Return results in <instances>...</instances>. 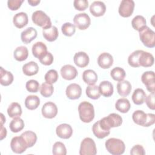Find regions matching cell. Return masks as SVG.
I'll return each instance as SVG.
<instances>
[{"mask_svg": "<svg viewBox=\"0 0 155 155\" xmlns=\"http://www.w3.org/2000/svg\"><path fill=\"white\" fill-rule=\"evenodd\" d=\"M98 87L101 94L105 97H110L113 93V85L110 81H102Z\"/></svg>", "mask_w": 155, "mask_h": 155, "instance_id": "7402d4cb", "label": "cell"}, {"mask_svg": "<svg viewBox=\"0 0 155 155\" xmlns=\"http://www.w3.org/2000/svg\"><path fill=\"white\" fill-rule=\"evenodd\" d=\"M56 134L62 139H69L73 134L71 127L67 124H62L59 125L56 129Z\"/></svg>", "mask_w": 155, "mask_h": 155, "instance_id": "9a60e30c", "label": "cell"}, {"mask_svg": "<svg viewBox=\"0 0 155 155\" xmlns=\"http://www.w3.org/2000/svg\"><path fill=\"white\" fill-rule=\"evenodd\" d=\"M113 63V56L108 53H101L97 58V64L102 68H109Z\"/></svg>", "mask_w": 155, "mask_h": 155, "instance_id": "2e32d148", "label": "cell"}, {"mask_svg": "<svg viewBox=\"0 0 155 155\" xmlns=\"http://www.w3.org/2000/svg\"><path fill=\"white\" fill-rule=\"evenodd\" d=\"M87 96L92 99H97L101 96V93L99 91V87L96 85H88L85 90Z\"/></svg>", "mask_w": 155, "mask_h": 155, "instance_id": "74e56055", "label": "cell"}, {"mask_svg": "<svg viewBox=\"0 0 155 155\" xmlns=\"http://www.w3.org/2000/svg\"><path fill=\"white\" fill-rule=\"evenodd\" d=\"M122 123V117L116 113H111L108 116L99 120L100 125L105 130H110L113 127H118L121 125Z\"/></svg>", "mask_w": 155, "mask_h": 155, "instance_id": "3957f363", "label": "cell"}, {"mask_svg": "<svg viewBox=\"0 0 155 155\" xmlns=\"http://www.w3.org/2000/svg\"><path fill=\"white\" fill-rule=\"evenodd\" d=\"M73 59L74 64L78 67L81 68H84L87 66L90 61L88 55L84 51H79L75 53Z\"/></svg>", "mask_w": 155, "mask_h": 155, "instance_id": "ffe728a7", "label": "cell"}, {"mask_svg": "<svg viewBox=\"0 0 155 155\" xmlns=\"http://www.w3.org/2000/svg\"><path fill=\"white\" fill-rule=\"evenodd\" d=\"M53 56L50 52H47L42 58L39 59L40 62L45 65H50L53 62Z\"/></svg>", "mask_w": 155, "mask_h": 155, "instance_id": "7dc6e473", "label": "cell"}, {"mask_svg": "<svg viewBox=\"0 0 155 155\" xmlns=\"http://www.w3.org/2000/svg\"><path fill=\"white\" fill-rule=\"evenodd\" d=\"M28 3L31 6H36L40 3V0H28Z\"/></svg>", "mask_w": 155, "mask_h": 155, "instance_id": "db71d44e", "label": "cell"}, {"mask_svg": "<svg viewBox=\"0 0 155 155\" xmlns=\"http://www.w3.org/2000/svg\"><path fill=\"white\" fill-rule=\"evenodd\" d=\"M7 114L12 118L20 117L22 114V108L20 104L18 102H12L7 108Z\"/></svg>", "mask_w": 155, "mask_h": 155, "instance_id": "d6a6232c", "label": "cell"}, {"mask_svg": "<svg viewBox=\"0 0 155 155\" xmlns=\"http://www.w3.org/2000/svg\"><path fill=\"white\" fill-rule=\"evenodd\" d=\"M23 2V0H8L7 6L11 10H16L20 8Z\"/></svg>", "mask_w": 155, "mask_h": 155, "instance_id": "c3c4849f", "label": "cell"}, {"mask_svg": "<svg viewBox=\"0 0 155 155\" xmlns=\"http://www.w3.org/2000/svg\"><path fill=\"white\" fill-rule=\"evenodd\" d=\"M13 75L10 71L4 70L2 67L0 68V83L2 85L8 86L13 81Z\"/></svg>", "mask_w": 155, "mask_h": 155, "instance_id": "484cf974", "label": "cell"}, {"mask_svg": "<svg viewBox=\"0 0 155 155\" xmlns=\"http://www.w3.org/2000/svg\"><path fill=\"white\" fill-rule=\"evenodd\" d=\"M28 56V51L26 47L19 46L14 51L13 56L16 61H25Z\"/></svg>", "mask_w": 155, "mask_h": 155, "instance_id": "1f68e13d", "label": "cell"}, {"mask_svg": "<svg viewBox=\"0 0 155 155\" xmlns=\"http://www.w3.org/2000/svg\"><path fill=\"white\" fill-rule=\"evenodd\" d=\"M117 90L119 95L122 96H128L131 90V85L128 81H119L117 84Z\"/></svg>", "mask_w": 155, "mask_h": 155, "instance_id": "d4e9b609", "label": "cell"}, {"mask_svg": "<svg viewBox=\"0 0 155 155\" xmlns=\"http://www.w3.org/2000/svg\"><path fill=\"white\" fill-rule=\"evenodd\" d=\"M53 91L54 88L52 84L47 82L42 83L40 87V93L41 95L45 97L51 96L53 93Z\"/></svg>", "mask_w": 155, "mask_h": 155, "instance_id": "ab89813d", "label": "cell"}, {"mask_svg": "<svg viewBox=\"0 0 155 155\" xmlns=\"http://www.w3.org/2000/svg\"><path fill=\"white\" fill-rule=\"evenodd\" d=\"M131 25L134 30L139 31L146 26V19L141 15H137L132 19Z\"/></svg>", "mask_w": 155, "mask_h": 155, "instance_id": "8d00e7d4", "label": "cell"}, {"mask_svg": "<svg viewBox=\"0 0 155 155\" xmlns=\"http://www.w3.org/2000/svg\"><path fill=\"white\" fill-rule=\"evenodd\" d=\"M62 33L67 36H71L76 31V27L70 22H65L61 27Z\"/></svg>", "mask_w": 155, "mask_h": 155, "instance_id": "b9f144b4", "label": "cell"}, {"mask_svg": "<svg viewBox=\"0 0 155 155\" xmlns=\"http://www.w3.org/2000/svg\"><path fill=\"white\" fill-rule=\"evenodd\" d=\"M31 19L35 24L41 27L43 29L48 28L51 26L50 17L42 10L34 12L31 16Z\"/></svg>", "mask_w": 155, "mask_h": 155, "instance_id": "5b68a950", "label": "cell"}, {"mask_svg": "<svg viewBox=\"0 0 155 155\" xmlns=\"http://www.w3.org/2000/svg\"><path fill=\"white\" fill-rule=\"evenodd\" d=\"M39 67L34 61H30L22 66V71L27 76H33L38 73Z\"/></svg>", "mask_w": 155, "mask_h": 155, "instance_id": "4316f807", "label": "cell"}, {"mask_svg": "<svg viewBox=\"0 0 155 155\" xmlns=\"http://www.w3.org/2000/svg\"><path fill=\"white\" fill-rule=\"evenodd\" d=\"M40 104V99L36 95H29L25 99V107L30 110L36 109Z\"/></svg>", "mask_w": 155, "mask_h": 155, "instance_id": "f546056e", "label": "cell"}, {"mask_svg": "<svg viewBox=\"0 0 155 155\" xmlns=\"http://www.w3.org/2000/svg\"><path fill=\"white\" fill-rule=\"evenodd\" d=\"M105 148L107 150L113 155H120L123 154L125 150L124 142L117 138H110L105 142Z\"/></svg>", "mask_w": 155, "mask_h": 155, "instance_id": "7a4b0ae2", "label": "cell"}, {"mask_svg": "<svg viewBox=\"0 0 155 155\" xmlns=\"http://www.w3.org/2000/svg\"><path fill=\"white\" fill-rule=\"evenodd\" d=\"M130 154L131 155H144L145 154V151L142 145H136L132 147Z\"/></svg>", "mask_w": 155, "mask_h": 155, "instance_id": "f907efd6", "label": "cell"}, {"mask_svg": "<svg viewBox=\"0 0 155 155\" xmlns=\"http://www.w3.org/2000/svg\"><path fill=\"white\" fill-rule=\"evenodd\" d=\"M110 75L114 81L119 82L124 80L126 74L125 70L122 68L117 67H114L111 70Z\"/></svg>", "mask_w": 155, "mask_h": 155, "instance_id": "f35d334b", "label": "cell"}, {"mask_svg": "<svg viewBox=\"0 0 155 155\" xmlns=\"http://www.w3.org/2000/svg\"><path fill=\"white\" fill-rule=\"evenodd\" d=\"M31 50L33 55L39 59L42 58L48 52L47 46L42 42L35 43L32 46Z\"/></svg>", "mask_w": 155, "mask_h": 155, "instance_id": "ac0fdd59", "label": "cell"}, {"mask_svg": "<svg viewBox=\"0 0 155 155\" xmlns=\"http://www.w3.org/2000/svg\"><path fill=\"white\" fill-rule=\"evenodd\" d=\"M65 93L67 97L70 99H77L81 96L82 88L79 85L76 83H73L67 86Z\"/></svg>", "mask_w": 155, "mask_h": 155, "instance_id": "7c38bea8", "label": "cell"}, {"mask_svg": "<svg viewBox=\"0 0 155 155\" xmlns=\"http://www.w3.org/2000/svg\"><path fill=\"white\" fill-rule=\"evenodd\" d=\"M59 76L56 70L51 69L48 70L45 74L44 79L46 82L49 84H54L58 79Z\"/></svg>", "mask_w": 155, "mask_h": 155, "instance_id": "ee69618b", "label": "cell"}, {"mask_svg": "<svg viewBox=\"0 0 155 155\" xmlns=\"http://www.w3.org/2000/svg\"><path fill=\"white\" fill-rule=\"evenodd\" d=\"M25 87L28 91L30 93H36L39 90V84L37 81L31 79L26 82Z\"/></svg>", "mask_w": 155, "mask_h": 155, "instance_id": "f6af8a7d", "label": "cell"}, {"mask_svg": "<svg viewBox=\"0 0 155 155\" xmlns=\"http://www.w3.org/2000/svg\"><path fill=\"white\" fill-rule=\"evenodd\" d=\"M132 118L135 124L145 127L147 120V114L142 110H136L133 113Z\"/></svg>", "mask_w": 155, "mask_h": 155, "instance_id": "f1b7e54d", "label": "cell"}, {"mask_svg": "<svg viewBox=\"0 0 155 155\" xmlns=\"http://www.w3.org/2000/svg\"><path fill=\"white\" fill-rule=\"evenodd\" d=\"M37 31L33 27H28L22 31L21 35V41L25 44H28L37 36Z\"/></svg>", "mask_w": 155, "mask_h": 155, "instance_id": "d6986e66", "label": "cell"}, {"mask_svg": "<svg viewBox=\"0 0 155 155\" xmlns=\"http://www.w3.org/2000/svg\"><path fill=\"white\" fill-rule=\"evenodd\" d=\"M134 2L133 0H122L119 7V15L124 18L130 16L134 10Z\"/></svg>", "mask_w": 155, "mask_h": 155, "instance_id": "ba28073f", "label": "cell"}, {"mask_svg": "<svg viewBox=\"0 0 155 155\" xmlns=\"http://www.w3.org/2000/svg\"><path fill=\"white\" fill-rule=\"evenodd\" d=\"M12 150L17 154H21L28 148L21 136H15L12 138L10 142Z\"/></svg>", "mask_w": 155, "mask_h": 155, "instance_id": "30bf717a", "label": "cell"}, {"mask_svg": "<svg viewBox=\"0 0 155 155\" xmlns=\"http://www.w3.org/2000/svg\"><path fill=\"white\" fill-rule=\"evenodd\" d=\"M141 81L146 86L147 89L150 92H154L155 89V76L153 71L144 72L141 76Z\"/></svg>", "mask_w": 155, "mask_h": 155, "instance_id": "9c48e42d", "label": "cell"}, {"mask_svg": "<svg viewBox=\"0 0 155 155\" xmlns=\"http://www.w3.org/2000/svg\"><path fill=\"white\" fill-rule=\"evenodd\" d=\"M5 122V118L4 116V114L2 113H1V124H4Z\"/></svg>", "mask_w": 155, "mask_h": 155, "instance_id": "11a10c76", "label": "cell"}, {"mask_svg": "<svg viewBox=\"0 0 155 155\" xmlns=\"http://www.w3.org/2000/svg\"><path fill=\"white\" fill-rule=\"evenodd\" d=\"M78 111L80 119L83 122L90 123L94 117L93 105L87 101H84L79 104L78 106Z\"/></svg>", "mask_w": 155, "mask_h": 155, "instance_id": "6da1fadb", "label": "cell"}, {"mask_svg": "<svg viewBox=\"0 0 155 155\" xmlns=\"http://www.w3.org/2000/svg\"><path fill=\"white\" fill-rule=\"evenodd\" d=\"M145 101L148 107L150 109L154 110L155 108V107H154V92H151L150 94H148L147 96H146Z\"/></svg>", "mask_w": 155, "mask_h": 155, "instance_id": "681fc988", "label": "cell"}, {"mask_svg": "<svg viewBox=\"0 0 155 155\" xmlns=\"http://www.w3.org/2000/svg\"><path fill=\"white\" fill-rule=\"evenodd\" d=\"M28 148L32 147L37 140V136L35 133L32 131H26L20 136Z\"/></svg>", "mask_w": 155, "mask_h": 155, "instance_id": "cb8c5ba5", "label": "cell"}, {"mask_svg": "<svg viewBox=\"0 0 155 155\" xmlns=\"http://www.w3.org/2000/svg\"><path fill=\"white\" fill-rule=\"evenodd\" d=\"M83 81L89 85H94L97 81L96 73L92 70H86L82 73Z\"/></svg>", "mask_w": 155, "mask_h": 155, "instance_id": "83f0119b", "label": "cell"}, {"mask_svg": "<svg viewBox=\"0 0 155 155\" xmlns=\"http://www.w3.org/2000/svg\"><path fill=\"white\" fill-rule=\"evenodd\" d=\"M139 38L145 46L153 48L155 46V33L148 26H145L139 31Z\"/></svg>", "mask_w": 155, "mask_h": 155, "instance_id": "277c9868", "label": "cell"}, {"mask_svg": "<svg viewBox=\"0 0 155 155\" xmlns=\"http://www.w3.org/2000/svg\"><path fill=\"white\" fill-rule=\"evenodd\" d=\"M42 116L48 119L54 118L58 113V108L56 104L52 102H47L42 107Z\"/></svg>", "mask_w": 155, "mask_h": 155, "instance_id": "8fae6325", "label": "cell"}, {"mask_svg": "<svg viewBox=\"0 0 155 155\" xmlns=\"http://www.w3.org/2000/svg\"><path fill=\"white\" fill-rule=\"evenodd\" d=\"M154 57L152 54L141 50L139 58V64L140 66L143 67H149L154 64Z\"/></svg>", "mask_w": 155, "mask_h": 155, "instance_id": "e0dca14e", "label": "cell"}, {"mask_svg": "<svg viewBox=\"0 0 155 155\" xmlns=\"http://www.w3.org/2000/svg\"><path fill=\"white\" fill-rule=\"evenodd\" d=\"M92 131L94 135L98 139H103L109 135L110 133V131L105 130L101 127L99 120L93 124Z\"/></svg>", "mask_w": 155, "mask_h": 155, "instance_id": "e575fe53", "label": "cell"}, {"mask_svg": "<svg viewBox=\"0 0 155 155\" xmlns=\"http://www.w3.org/2000/svg\"><path fill=\"white\" fill-rule=\"evenodd\" d=\"M52 153L54 155H65L67 154L65 146L61 142H56L53 146Z\"/></svg>", "mask_w": 155, "mask_h": 155, "instance_id": "7bdbcfd3", "label": "cell"}, {"mask_svg": "<svg viewBox=\"0 0 155 155\" xmlns=\"http://www.w3.org/2000/svg\"><path fill=\"white\" fill-rule=\"evenodd\" d=\"M155 122V115L153 113H148L147 114V120L145 124V127H147L150 125H152Z\"/></svg>", "mask_w": 155, "mask_h": 155, "instance_id": "816d5d0a", "label": "cell"}, {"mask_svg": "<svg viewBox=\"0 0 155 155\" xmlns=\"http://www.w3.org/2000/svg\"><path fill=\"white\" fill-rule=\"evenodd\" d=\"M97 153L96 146L94 141L90 137H86L81 143L79 154L95 155Z\"/></svg>", "mask_w": 155, "mask_h": 155, "instance_id": "8992f818", "label": "cell"}, {"mask_svg": "<svg viewBox=\"0 0 155 155\" xmlns=\"http://www.w3.org/2000/svg\"><path fill=\"white\" fill-rule=\"evenodd\" d=\"M73 5L76 9L79 11L85 10L88 6V2L87 0H74Z\"/></svg>", "mask_w": 155, "mask_h": 155, "instance_id": "bcb514c9", "label": "cell"}, {"mask_svg": "<svg viewBox=\"0 0 155 155\" xmlns=\"http://www.w3.org/2000/svg\"><path fill=\"white\" fill-rule=\"evenodd\" d=\"M28 22V16L25 12H19L15 15L13 18L14 25L18 28H22L27 25Z\"/></svg>", "mask_w": 155, "mask_h": 155, "instance_id": "44dd1931", "label": "cell"}, {"mask_svg": "<svg viewBox=\"0 0 155 155\" xmlns=\"http://www.w3.org/2000/svg\"><path fill=\"white\" fill-rule=\"evenodd\" d=\"M1 140H2L4 138L6 137L7 135V130L3 126V124H1Z\"/></svg>", "mask_w": 155, "mask_h": 155, "instance_id": "f5cc1de1", "label": "cell"}, {"mask_svg": "<svg viewBox=\"0 0 155 155\" xmlns=\"http://www.w3.org/2000/svg\"><path fill=\"white\" fill-rule=\"evenodd\" d=\"M73 22L75 27L78 29L85 30L90 26L91 24V19L87 13H80L74 16Z\"/></svg>", "mask_w": 155, "mask_h": 155, "instance_id": "52a82bcc", "label": "cell"}, {"mask_svg": "<svg viewBox=\"0 0 155 155\" xmlns=\"http://www.w3.org/2000/svg\"><path fill=\"white\" fill-rule=\"evenodd\" d=\"M130 107L131 105L130 101L127 98L124 97L119 99L115 104L116 110L122 113H127L129 111Z\"/></svg>", "mask_w": 155, "mask_h": 155, "instance_id": "836d02e7", "label": "cell"}, {"mask_svg": "<svg viewBox=\"0 0 155 155\" xmlns=\"http://www.w3.org/2000/svg\"><path fill=\"white\" fill-rule=\"evenodd\" d=\"M106 11L105 4L100 1H96L91 3L90 6V13L96 17L103 16Z\"/></svg>", "mask_w": 155, "mask_h": 155, "instance_id": "4fadbf2b", "label": "cell"}, {"mask_svg": "<svg viewBox=\"0 0 155 155\" xmlns=\"http://www.w3.org/2000/svg\"><path fill=\"white\" fill-rule=\"evenodd\" d=\"M141 50H137L133 51L128 58V64L133 67H140L139 64V58Z\"/></svg>", "mask_w": 155, "mask_h": 155, "instance_id": "60d3db41", "label": "cell"}, {"mask_svg": "<svg viewBox=\"0 0 155 155\" xmlns=\"http://www.w3.org/2000/svg\"><path fill=\"white\" fill-rule=\"evenodd\" d=\"M61 74L64 79L72 80L78 75V71L73 65L67 64L62 67L61 68Z\"/></svg>", "mask_w": 155, "mask_h": 155, "instance_id": "5bb4252c", "label": "cell"}, {"mask_svg": "<svg viewBox=\"0 0 155 155\" xmlns=\"http://www.w3.org/2000/svg\"><path fill=\"white\" fill-rule=\"evenodd\" d=\"M24 127V122L19 117L13 118L9 124V128L13 133H18Z\"/></svg>", "mask_w": 155, "mask_h": 155, "instance_id": "d590c367", "label": "cell"}, {"mask_svg": "<svg viewBox=\"0 0 155 155\" xmlns=\"http://www.w3.org/2000/svg\"><path fill=\"white\" fill-rule=\"evenodd\" d=\"M42 35L44 38L49 42H53L56 40L58 37L59 33L56 27L51 26L50 27L42 30Z\"/></svg>", "mask_w": 155, "mask_h": 155, "instance_id": "603a6c76", "label": "cell"}, {"mask_svg": "<svg viewBox=\"0 0 155 155\" xmlns=\"http://www.w3.org/2000/svg\"><path fill=\"white\" fill-rule=\"evenodd\" d=\"M147 94L142 88H136L132 94V100L136 105L142 104L145 100Z\"/></svg>", "mask_w": 155, "mask_h": 155, "instance_id": "4dcf8cb0", "label": "cell"}]
</instances>
